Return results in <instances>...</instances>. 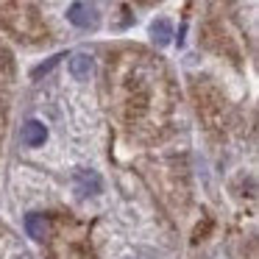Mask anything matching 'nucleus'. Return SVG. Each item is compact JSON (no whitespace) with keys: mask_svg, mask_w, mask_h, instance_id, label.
Instances as JSON below:
<instances>
[{"mask_svg":"<svg viewBox=\"0 0 259 259\" xmlns=\"http://www.w3.org/2000/svg\"><path fill=\"white\" fill-rule=\"evenodd\" d=\"M25 231H28L31 240H45V237H48V220H45V214H36V212L25 214Z\"/></svg>","mask_w":259,"mask_h":259,"instance_id":"obj_5","label":"nucleus"},{"mask_svg":"<svg viewBox=\"0 0 259 259\" xmlns=\"http://www.w3.org/2000/svg\"><path fill=\"white\" fill-rule=\"evenodd\" d=\"M151 36H153V42H156L159 48L170 45V39H173V25H170V20H164V17L153 20L151 23Z\"/></svg>","mask_w":259,"mask_h":259,"instance_id":"obj_6","label":"nucleus"},{"mask_svg":"<svg viewBox=\"0 0 259 259\" xmlns=\"http://www.w3.org/2000/svg\"><path fill=\"white\" fill-rule=\"evenodd\" d=\"M67 20L75 25V28H95L98 25L95 9H90L87 3H73V6L67 9Z\"/></svg>","mask_w":259,"mask_h":259,"instance_id":"obj_1","label":"nucleus"},{"mask_svg":"<svg viewBox=\"0 0 259 259\" xmlns=\"http://www.w3.org/2000/svg\"><path fill=\"white\" fill-rule=\"evenodd\" d=\"M45 140H48V128H45V123H42V120H28V123L23 125V142L28 148L45 145Z\"/></svg>","mask_w":259,"mask_h":259,"instance_id":"obj_4","label":"nucleus"},{"mask_svg":"<svg viewBox=\"0 0 259 259\" xmlns=\"http://www.w3.org/2000/svg\"><path fill=\"white\" fill-rule=\"evenodd\" d=\"M92 73H95V59L90 53H75V56H70V75L75 81H90Z\"/></svg>","mask_w":259,"mask_h":259,"instance_id":"obj_3","label":"nucleus"},{"mask_svg":"<svg viewBox=\"0 0 259 259\" xmlns=\"http://www.w3.org/2000/svg\"><path fill=\"white\" fill-rule=\"evenodd\" d=\"M73 181H75V190H78L81 195H98V192L103 190V181L95 170H75Z\"/></svg>","mask_w":259,"mask_h":259,"instance_id":"obj_2","label":"nucleus"},{"mask_svg":"<svg viewBox=\"0 0 259 259\" xmlns=\"http://www.w3.org/2000/svg\"><path fill=\"white\" fill-rule=\"evenodd\" d=\"M62 59H64L62 53H56V56H51V59H48V62L36 64V67H34V73H31V75H34V78H42V75H45V73H51V70L56 67L59 62H62Z\"/></svg>","mask_w":259,"mask_h":259,"instance_id":"obj_7","label":"nucleus"}]
</instances>
